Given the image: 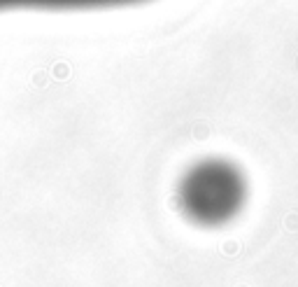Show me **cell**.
I'll use <instances>...</instances> for the list:
<instances>
[{"instance_id":"cell-1","label":"cell","mask_w":298,"mask_h":287,"mask_svg":"<svg viewBox=\"0 0 298 287\" xmlns=\"http://www.w3.org/2000/svg\"><path fill=\"white\" fill-rule=\"evenodd\" d=\"M149 0H0V12H91L133 7Z\"/></svg>"}]
</instances>
